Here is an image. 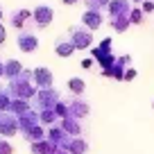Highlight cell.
I'll return each instance as SVG.
<instances>
[{
  "label": "cell",
  "instance_id": "cell-9",
  "mask_svg": "<svg viewBox=\"0 0 154 154\" xmlns=\"http://www.w3.org/2000/svg\"><path fill=\"white\" fill-rule=\"evenodd\" d=\"M82 23H84V27H88V29L93 32V29L102 27V23H104V16H102V11H97V9H84Z\"/></svg>",
  "mask_w": 154,
  "mask_h": 154
},
{
  "label": "cell",
  "instance_id": "cell-20",
  "mask_svg": "<svg viewBox=\"0 0 154 154\" xmlns=\"http://www.w3.org/2000/svg\"><path fill=\"white\" fill-rule=\"evenodd\" d=\"M29 111H32V104H29L27 100H14L11 102V111L9 113H14V116H25V113H29Z\"/></svg>",
  "mask_w": 154,
  "mask_h": 154
},
{
  "label": "cell",
  "instance_id": "cell-2",
  "mask_svg": "<svg viewBox=\"0 0 154 154\" xmlns=\"http://www.w3.org/2000/svg\"><path fill=\"white\" fill-rule=\"evenodd\" d=\"M7 86H9V91L14 93L16 100H27L29 102V100H34L36 93H38L36 86H34V70H27V68L23 70V75L16 77V79H11Z\"/></svg>",
  "mask_w": 154,
  "mask_h": 154
},
{
  "label": "cell",
  "instance_id": "cell-33",
  "mask_svg": "<svg viewBox=\"0 0 154 154\" xmlns=\"http://www.w3.org/2000/svg\"><path fill=\"white\" fill-rule=\"evenodd\" d=\"M131 2H140V5H143V2H145V0H131Z\"/></svg>",
  "mask_w": 154,
  "mask_h": 154
},
{
  "label": "cell",
  "instance_id": "cell-32",
  "mask_svg": "<svg viewBox=\"0 0 154 154\" xmlns=\"http://www.w3.org/2000/svg\"><path fill=\"white\" fill-rule=\"evenodd\" d=\"M2 75H5V63L0 61V77H2Z\"/></svg>",
  "mask_w": 154,
  "mask_h": 154
},
{
  "label": "cell",
  "instance_id": "cell-24",
  "mask_svg": "<svg viewBox=\"0 0 154 154\" xmlns=\"http://www.w3.org/2000/svg\"><path fill=\"white\" fill-rule=\"evenodd\" d=\"M143 18H145V11H143V9H138V7H134V9H131V14H129L131 25H138V23H143Z\"/></svg>",
  "mask_w": 154,
  "mask_h": 154
},
{
  "label": "cell",
  "instance_id": "cell-30",
  "mask_svg": "<svg viewBox=\"0 0 154 154\" xmlns=\"http://www.w3.org/2000/svg\"><path fill=\"white\" fill-rule=\"evenodd\" d=\"M63 5H77V2H82V0H61Z\"/></svg>",
  "mask_w": 154,
  "mask_h": 154
},
{
  "label": "cell",
  "instance_id": "cell-31",
  "mask_svg": "<svg viewBox=\"0 0 154 154\" xmlns=\"http://www.w3.org/2000/svg\"><path fill=\"white\" fill-rule=\"evenodd\" d=\"M2 41H5V27L0 25V45H2Z\"/></svg>",
  "mask_w": 154,
  "mask_h": 154
},
{
  "label": "cell",
  "instance_id": "cell-13",
  "mask_svg": "<svg viewBox=\"0 0 154 154\" xmlns=\"http://www.w3.org/2000/svg\"><path fill=\"white\" fill-rule=\"evenodd\" d=\"M59 127H61L66 134H70L72 138H82V134H84L82 122L77 120V118H63V120L59 122Z\"/></svg>",
  "mask_w": 154,
  "mask_h": 154
},
{
  "label": "cell",
  "instance_id": "cell-5",
  "mask_svg": "<svg viewBox=\"0 0 154 154\" xmlns=\"http://www.w3.org/2000/svg\"><path fill=\"white\" fill-rule=\"evenodd\" d=\"M18 131H20L18 116H14V113H0V136H2V138H9V136L18 134Z\"/></svg>",
  "mask_w": 154,
  "mask_h": 154
},
{
  "label": "cell",
  "instance_id": "cell-22",
  "mask_svg": "<svg viewBox=\"0 0 154 154\" xmlns=\"http://www.w3.org/2000/svg\"><path fill=\"white\" fill-rule=\"evenodd\" d=\"M38 116H41V125H50V127H54V122H57V120H61V118H59V113H57L54 109L38 111Z\"/></svg>",
  "mask_w": 154,
  "mask_h": 154
},
{
  "label": "cell",
  "instance_id": "cell-7",
  "mask_svg": "<svg viewBox=\"0 0 154 154\" xmlns=\"http://www.w3.org/2000/svg\"><path fill=\"white\" fill-rule=\"evenodd\" d=\"M48 140L52 145H57V149H63V152H66L68 145H70V140H72V136L66 134L59 125H54V127H50V131H48Z\"/></svg>",
  "mask_w": 154,
  "mask_h": 154
},
{
  "label": "cell",
  "instance_id": "cell-28",
  "mask_svg": "<svg viewBox=\"0 0 154 154\" xmlns=\"http://www.w3.org/2000/svg\"><path fill=\"white\" fill-rule=\"evenodd\" d=\"M134 77H136V70H134V68H129L127 75H125V82H129V79H134Z\"/></svg>",
  "mask_w": 154,
  "mask_h": 154
},
{
  "label": "cell",
  "instance_id": "cell-14",
  "mask_svg": "<svg viewBox=\"0 0 154 154\" xmlns=\"http://www.w3.org/2000/svg\"><path fill=\"white\" fill-rule=\"evenodd\" d=\"M23 138L27 140L29 145H34V143H41V140H45V138H48V134H45L43 125H34V127H29V129L23 131Z\"/></svg>",
  "mask_w": 154,
  "mask_h": 154
},
{
  "label": "cell",
  "instance_id": "cell-35",
  "mask_svg": "<svg viewBox=\"0 0 154 154\" xmlns=\"http://www.w3.org/2000/svg\"><path fill=\"white\" fill-rule=\"evenodd\" d=\"M0 18H2V11H0Z\"/></svg>",
  "mask_w": 154,
  "mask_h": 154
},
{
  "label": "cell",
  "instance_id": "cell-36",
  "mask_svg": "<svg viewBox=\"0 0 154 154\" xmlns=\"http://www.w3.org/2000/svg\"><path fill=\"white\" fill-rule=\"evenodd\" d=\"M152 106H154V102H152Z\"/></svg>",
  "mask_w": 154,
  "mask_h": 154
},
{
  "label": "cell",
  "instance_id": "cell-25",
  "mask_svg": "<svg viewBox=\"0 0 154 154\" xmlns=\"http://www.w3.org/2000/svg\"><path fill=\"white\" fill-rule=\"evenodd\" d=\"M0 154H14L11 143H9L7 138H2V136H0Z\"/></svg>",
  "mask_w": 154,
  "mask_h": 154
},
{
  "label": "cell",
  "instance_id": "cell-16",
  "mask_svg": "<svg viewBox=\"0 0 154 154\" xmlns=\"http://www.w3.org/2000/svg\"><path fill=\"white\" fill-rule=\"evenodd\" d=\"M14 93L9 91V86L0 88V113H9L11 111V102H14Z\"/></svg>",
  "mask_w": 154,
  "mask_h": 154
},
{
  "label": "cell",
  "instance_id": "cell-15",
  "mask_svg": "<svg viewBox=\"0 0 154 154\" xmlns=\"http://www.w3.org/2000/svg\"><path fill=\"white\" fill-rule=\"evenodd\" d=\"M23 70H25L23 63L16 61V59H9V61H5V77L9 79V82H11V79H16V77H20V75H23Z\"/></svg>",
  "mask_w": 154,
  "mask_h": 154
},
{
  "label": "cell",
  "instance_id": "cell-11",
  "mask_svg": "<svg viewBox=\"0 0 154 154\" xmlns=\"http://www.w3.org/2000/svg\"><path fill=\"white\" fill-rule=\"evenodd\" d=\"M18 48H20V52H34V50L38 48V38H36V34H32V32H20L18 34Z\"/></svg>",
  "mask_w": 154,
  "mask_h": 154
},
{
  "label": "cell",
  "instance_id": "cell-21",
  "mask_svg": "<svg viewBox=\"0 0 154 154\" xmlns=\"http://www.w3.org/2000/svg\"><path fill=\"white\" fill-rule=\"evenodd\" d=\"M68 88H70L72 95H84V91H86V82L79 79V77H70V79H68Z\"/></svg>",
  "mask_w": 154,
  "mask_h": 154
},
{
  "label": "cell",
  "instance_id": "cell-23",
  "mask_svg": "<svg viewBox=\"0 0 154 154\" xmlns=\"http://www.w3.org/2000/svg\"><path fill=\"white\" fill-rule=\"evenodd\" d=\"M84 5H86L88 9H97V11H102V9H109L111 0H84Z\"/></svg>",
  "mask_w": 154,
  "mask_h": 154
},
{
  "label": "cell",
  "instance_id": "cell-6",
  "mask_svg": "<svg viewBox=\"0 0 154 154\" xmlns=\"http://www.w3.org/2000/svg\"><path fill=\"white\" fill-rule=\"evenodd\" d=\"M68 106V118H77V120H84L88 116V111H91V106H88V102H84L82 97H72V100L66 102Z\"/></svg>",
  "mask_w": 154,
  "mask_h": 154
},
{
  "label": "cell",
  "instance_id": "cell-12",
  "mask_svg": "<svg viewBox=\"0 0 154 154\" xmlns=\"http://www.w3.org/2000/svg\"><path fill=\"white\" fill-rule=\"evenodd\" d=\"M75 43H72L70 34H66V36H59L57 41H54V52L59 54V57H70L72 52H75Z\"/></svg>",
  "mask_w": 154,
  "mask_h": 154
},
{
  "label": "cell",
  "instance_id": "cell-17",
  "mask_svg": "<svg viewBox=\"0 0 154 154\" xmlns=\"http://www.w3.org/2000/svg\"><path fill=\"white\" fill-rule=\"evenodd\" d=\"M57 152H59L57 145H52L48 138L41 140V143H34L32 145V154H57Z\"/></svg>",
  "mask_w": 154,
  "mask_h": 154
},
{
  "label": "cell",
  "instance_id": "cell-34",
  "mask_svg": "<svg viewBox=\"0 0 154 154\" xmlns=\"http://www.w3.org/2000/svg\"><path fill=\"white\" fill-rule=\"evenodd\" d=\"M57 154H68V152H63V149H59V152H57Z\"/></svg>",
  "mask_w": 154,
  "mask_h": 154
},
{
  "label": "cell",
  "instance_id": "cell-19",
  "mask_svg": "<svg viewBox=\"0 0 154 154\" xmlns=\"http://www.w3.org/2000/svg\"><path fill=\"white\" fill-rule=\"evenodd\" d=\"M66 152H68V154H86V152H88V143H86L84 138H72Z\"/></svg>",
  "mask_w": 154,
  "mask_h": 154
},
{
  "label": "cell",
  "instance_id": "cell-18",
  "mask_svg": "<svg viewBox=\"0 0 154 154\" xmlns=\"http://www.w3.org/2000/svg\"><path fill=\"white\" fill-rule=\"evenodd\" d=\"M29 18H32V11H29V9H18V11L11 14V25L18 27V29H23L25 20H29Z\"/></svg>",
  "mask_w": 154,
  "mask_h": 154
},
{
  "label": "cell",
  "instance_id": "cell-29",
  "mask_svg": "<svg viewBox=\"0 0 154 154\" xmlns=\"http://www.w3.org/2000/svg\"><path fill=\"white\" fill-rule=\"evenodd\" d=\"M91 63H93V59H84V61H82V68H91Z\"/></svg>",
  "mask_w": 154,
  "mask_h": 154
},
{
  "label": "cell",
  "instance_id": "cell-27",
  "mask_svg": "<svg viewBox=\"0 0 154 154\" xmlns=\"http://www.w3.org/2000/svg\"><path fill=\"white\" fill-rule=\"evenodd\" d=\"M143 11H145V14H152V11H154V0H145V2H143Z\"/></svg>",
  "mask_w": 154,
  "mask_h": 154
},
{
  "label": "cell",
  "instance_id": "cell-10",
  "mask_svg": "<svg viewBox=\"0 0 154 154\" xmlns=\"http://www.w3.org/2000/svg\"><path fill=\"white\" fill-rule=\"evenodd\" d=\"M34 86L38 91L52 88V70H48V68H34Z\"/></svg>",
  "mask_w": 154,
  "mask_h": 154
},
{
  "label": "cell",
  "instance_id": "cell-8",
  "mask_svg": "<svg viewBox=\"0 0 154 154\" xmlns=\"http://www.w3.org/2000/svg\"><path fill=\"white\" fill-rule=\"evenodd\" d=\"M54 18V11L50 5H38L36 9L32 11V20L36 23V27H45V25H50Z\"/></svg>",
  "mask_w": 154,
  "mask_h": 154
},
{
  "label": "cell",
  "instance_id": "cell-4",
  "mask_svg": "<svg viewBox=\"0 0 154 154\" xmlns=\"http://www.w3.org/2000/svg\"><path fill=\"white\" fill-rule=\"evenodd\" d=\"M70 38L72 43H75L77 50H84V48H91L93 43V32L88 27H84V25H77V27H70Z\"/></svg>",
  "mask_w": 154,
  "mask_h": 154
},
{
  "label": "cell",
  "instance_id": "cell-3",
  "mask_svg": "<svg viewBox=\"0 0 154 154\" xmlns=\"http://www.w3.org/2000/svg\"><path fill=\"white\" fill-rule=\"evenodd\" d=\"M59 102H61L59 91H54V88H43V91H38L36 97L32 100V106L36 111H45V109H57Z\"/></svg>",
  "mask_w": 154,
  "mask_h": 154
},
{
  "label": "cell",
  "instance_id": "cell-1",
  "mask_svg": "<svg viewBox=\"0 0 154 154\" xmlns=\"http://www.w3.org/2000/svg\"><path fill=\"white\" fill-rule=\"evenodd\" d=\"M134 7L129 5V0H111L109 5V23L116 32H127L131 25L129 14Z\"/></svg>",
  "mask_w": 154,
  "mask_h": 154
},
{
  "label": "cell",
  "instance_id": "cell-26",
  "mask_svg": "<svg viewBox=\"0 0 154 154\" xmlns=\"http://www.w3.org/2000/svg\"><path fill=\"white\" fill-rule=\"evenodd\" d=\"M54 111L59 113V118H61V120H63V118H68V106H66V102H63V100L57 104V109H54Z\"/></svg>",
  "mask_w": 154,
  "mask_h": 154
}]
</instances>
